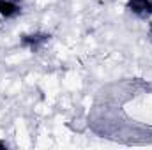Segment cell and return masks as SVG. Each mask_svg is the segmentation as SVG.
Segmentation results:
<instances>
[{"label":"cell","instance_id":"cell-1","mask_svg":"<svg viewBox=\"0 0 152 150\" xmlns=\"http://www.w3.org/2000/svg\"><path fill=\"white\" fill-rule=\"evenodd\" d=\"M129 9L142 18L152 16V0H129Z\"/></svg>","mask_w":152,"mask_h":150},{"label":"cell","instance_id":"cell-2","mask_svg":"<svg viewBox=\"0 0 152 150\" xmlns=\"http://www.w3.org/2000/svg\"><path fill=\"white\" fill-rule=\"evenodd\" d=\"M46 41H48V36H46V34H30V36H23L21 44L36 51V50H39Z\"/></svg>","mask_w":152,"mask_h":150},{"label":"cell","instance_id":"cell-3","mask_svg":"<svg viewBox=\"0 0 152 150\" xmlns=\"http://www.w3.org/2000/svg\"><path fill=\"white\" fill-rule=\"evenodd\" d=\"M21 12V7L12 0H0V16L4 18H14Z\"/></svg>","mask_w":152,"mask_h":150},{"label":"cell","instance_id":"cell-4","mask_svg":"<svg viewBox=\"0 0 152 150\" xmlns=\"http://www.w3.org/2000/svg\"><path fill=\"white\" fill-rule=\"evenodd\" d=\"M0 149H2V150L5 149V143H2V141H0Z\"/></svg>","mask_w":152,"mask_h":150}]
</instances>
